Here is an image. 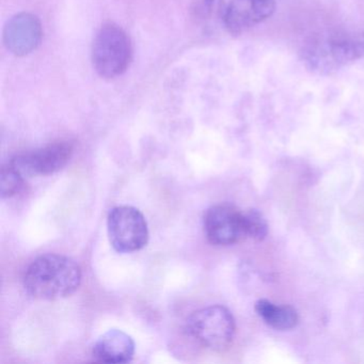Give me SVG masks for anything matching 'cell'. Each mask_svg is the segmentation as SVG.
Instances as JSON below:
<instances>
[{
	"label": "cell",
	"instance_id": "cell-1",
	"mask_svg": "<svg viewBox=\"0 0 364 364\" xmlns=\"http://www.w3.org/2000/svg\"><path fill=\"white\" fill-rule=\"evenodd\" d=\"M82 283V270L75 261L60 255H44L27 268L24 287L37 299L58 300L75 293Z\"/></svg>",
	"mask_w": 364,
	"mask_h": 364
},
{
	"label": "cell",
	"instance_id": "cell-2",
	"mask_svg": "<svg viewBox=\"0 0 364 364\" xmlns=\"http://www.w3.org/2000/svg\"><path fill=\"white\" fill-rule=\"evenodd\" d=\"M300 55L309 71L317 75H331L341 68L364 59V31L313 38Z\"/></svg>",
	"mask_w": 364,
	"mask_h": 364
},
{
	"label": "cell",
	"instance_id": "cell-3",
	"mask_svg": "<svg viewBox=\"0 0 364 364\" xmlns=\"http://www.w3.org/2000/svg\"><path fill=\"white\" fill-rule=\"evenodd\" d=\"M133 56L131 40L118 25H103L93 42L92 63L101 77L112 80L122 75Z\"/></svg>",
	"mask_w": 364,
	"mask_h": 364
},
{
	"label": "cell",
	"instance_id": "cell-4",
	"mask_svg": "<svg viewBox=\"0 0 364 364\" xmlns=\"http://www.w3.org/2000/svg\"><path fill=\"white\" fill-rule=\"evenodd\" d=\"M235 328L233 315L223 306L201 309L187 321L189 336L212 350L228 348L233 341Z\"/></svg>",
	"mask_w": 364,
	"mask_h": 364
},
{
	"label": "cell",
	"instance_id": "cell-5",
	"mask_svg": "<svg viewBox=\"0 0 364 364\" xmlns=\"http://www.w3.org/2000/svg\"><path fill=\"white\" fill-rule=\"evenodd\" d=\"M107 229L110 244L118 252H135L148 244V223L142 213L133 206H118L112 210Z\"/></svg>",
	"mask_w": 364,
	"mask_h": 364
},
{
	"label": "cell",
	"instance_id": "cell-6",
	"mask_svg": "<svg viewBox=\"0 0 364 364\" xmlns=\"http://www.w3.org/2000/svg\"><path fill=\"white\" fill-rule=\"evenodd\" d=\"M73 146L68 141L54 142L40 150L18 155L10 161L25 178L50 176L60 171L71 159Z\"/></svg>",
	"mask_w": 364,
	"mask_h": 364
},
{
	"label": "cell",
	"instance_id": "cell-7",
	"mask_svg": "<svg viewBox=\"0 0 364 364\" xmlns=\"http://www.w3.org/2000/svg\"><path fill=\"white\" fill-rule=\"evenodd\" d=\"M206 237L216 246H230L245 238L244 213L230 204L212 206L204 216Z\"/></svg>",
	"mask_w": 364,
	"mask_h": 364
},
{
	"label": "cell",
	"instance_id": "cell-8",
	"mask_svg": "<svg viewBox=\"0 0 364 364\" xmlns=\"http://www.w3.org/2000/svg\"><path fill=\"white\" fill-rule=\"evenodd\" d=\"M276 0H231L223 14V23L231 35L240 36L269 18Z\"/></svg>",
	"mask_w": 364,
	"mask_h": 364
},
{
	"label": "cell",
	"instance_id": "cell-9",
	"mask_svg": "<svg viewBox=\"0 0 364 364\" xmlns=\"http://www.w3.org/2000/svg\"><path fill=\"white\" fill-rule=\"evenodd\" d=\"M42 26L39 18L31 14H16L4 29L6 48L16 56H26L39 46Z\"/></svg>",
	"mask_w": 364,
	"mask_h": 364
},
{
	"label": "cell",
	"instance_id": "cell-10",
	"mask_svg": "<svg viewBox=\"0 0 364 364\" xmlns=\"http://www.w3.org/2000/svg\"><path fill=\"white\" fill-rule=\"evenodd\" d=\"M135 353L133 338L121 331L112 329L99 338L93 346L95 361L103 363H129Z\"/></svg>",
	"mask_w": 364,
	"mask_h": 364
},
{
	"label": "cell",
	"instance_id": "cell-11",
	"mask_svg": "<svg viewBox=\"0 0 364 364\" xmlns=\"http://www.w3.org/2000/svg\"><path fill=\"white\" fill-rule=\"evenodd\" d=\"M255 311L267 325L277 330L293 329L299 321L295 309L289 306H277L267 299L257 301Z\"/></svg>",
	"mask_w": 364,
	"mask_h": 364
},
{
	"label": "cell",
	"instance_id": "cell-12",
	"mask_svg": "<svg viewBox=\"0 0 364 364\" xmlns=\"http://www.w3.org/2000/svg\"><path fill=\"white\" fill-rule=\"evenodd\" d=\"M245 237L255 240H263L267 236L268 225L263 215L257 210L244 213Z\"/></svg>",
	"mask_w": 364,
	"mask_h": 364
},
{
	"label": "cell",
	"instance_id": "cell-13",
	"mask_svg": "<svg viewBox=\"0 0 364 364\" xmlns=\"http://www.w3.org/2000/svg\"><path fill=\"white\" fill-rule=\"evenodd\" d=\"M26 178L9 163L1 170V197L10 198L20 193L24 187Z\"/></svg>",
	"mask_w": 364,
	"mask_h": 364
},
{
	"label": "cell",
	"instance_id": "cell-14",
	"mask_svg": "<svg viewBox=\"0 0 364 364\" xmlns=\"http://www.w3.org/2000/svg\"><path fill=\"white\" fill-rule=\"evenodd\" d=\"M216 0H193L191 10L197 18H205L212 14Z\"/></svg>",
	"mask_w": 364,
	"mask_h": 364
},
{
	"label": "cell",
	"instance_id": "cell-15",
	"mask_svg": "<svg viewBox=\"0 0 364 364\" xmlns=\"http://www.w3.org/2000/svg\"><path fill=\"white\" fill-rule=\"evenodd\" d=\"M276 1H277V0H276Z\"/></svg>",
	"mask_w": 364,
	"mask_h": 364
}]
</instances>
